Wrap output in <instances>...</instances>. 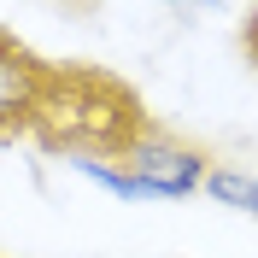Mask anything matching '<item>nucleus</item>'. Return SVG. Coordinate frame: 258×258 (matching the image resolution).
<instances>
[{"instance_id": "1", "label": "nucleus", "mask_w": 258, "mask_h": 258, "mask_svg": "<svg viewBox=\"0 0 258 258\" xmlns=\"http://www.w3.org/2000/svg\"><path fill=\"white\" fill-rule=\"evenodd\" d=\"M147 129L153 123L129 82H117L112 71H94V64H53L30 135L64 159H106V153L129 159Z\"/></svg>"}, {"instance_id": "2", "label": "nucleus", "mask_w": 258, "mask_h": 258, "mask_svg": "<svg viewBox=\"0 0 258 258\" xmlns=\"http://www.w3.org/2000/svg\"><path fill=\"white\" fill-rule=\"evenodd\" d=\"M123 164L135 170V182L147 188V200H194V194L206 188V176L217 170L206 147L182 141L170 129H147Z\"/></svg>"}, {"instance_id": "3", "label": "nucleus", "mask_w": 258, "mask_h": 258, "mask_svg": "<svg viewBox=\"0 0 258 258\" xmlns=\"http://www.w3.org/2000/svg\"><path fill=\"white\" fill-rule=\"evenodd\" d=\"M47 59H35L12 30H0V147L30 135L35 106H41V88H47Z\"/></svg>"}, {"instance_id": "4", "label": "nucleus", "mask_w": 258, "mask_h": 258, "mask_svg": "<svg viewBox=\"0 0 258 258\" xmlns=\"http://www.w3.org/2000/svg\"><path fill=\"white\" fill-rule=\"evenodd\" d=\"M64 164H71L77 176H88L94 188H106V194H117V200H129V206H141V200H147V188L135 182V170H129L123 159H112V164H106V159H64Z\"/></svg>"}, {"instance_id": "5", "label": "nucleus", "mask_w": 258, "mask_h": 258, "mask_svg": "<svg viewBox=\"0 0 258 258\" xmlns=\"http://www.w3.org/2000/svg\"><path fill=\"white\" fill-rule=\"evenodd\" d=\"M206 194L217 200V206L229 211H252L258 217V176H246V170H235V164H217L206 176Z\"/></svg>"}, {"instance_id": "6", "label": "nucleus", "mask_w": 258, "mask_h": 258, "mask_svg": "<svg viewBox=\"0 0 258 258\" xmlns=\"http://www.w3.org/2000/svg\"><path fill=\"white\" fill-rule=\"evenodd\" d=\"M241 47H246V59L258 64V12H246V24H241Z\"/></svg>"}, {"instance_id": "7", "label": "nucleus", "mask_w": 258, "mask_h": 258, "mask_svg": "<svg viewBox=\"0 0 258 258\" xmlns=\"http://www.w3.org/2000/svg\"><path fill=\"white\" fill-rule=\"evenodd\" d=\"M164 6H223V0H164Z\"/></svg>"}, {"instance_id": "8", "label": "nucleus", "mask_w": 258, "mask_h": 258, "mask_svg": "<svg viewBox=\"0 0 258 258\" xmlns=\"http://www.w3.org/2000/svg\"><path fill=\"white\" fill-rule=\"evenodd\" d=\"M64 6H94V0H64Z\"/></svg>"}]
</instances>
